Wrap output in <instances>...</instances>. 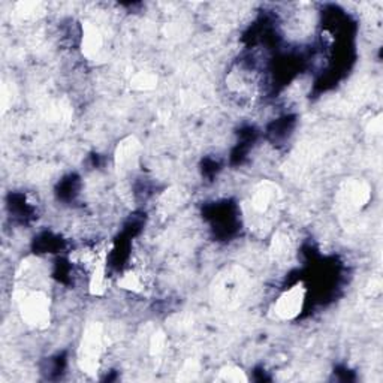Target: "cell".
<instances>
[{"mask_svg": "<svg viewBox=\"0 0 383 383\" xmlns=\"http://www.w3.org/2000/svg\"><path fill=\"white\" fill-rule=\"evenodd\" d=\"M105 352L104 328L99 322L88 323L78 347V364L83 373L96 374Z\"/></svg>", "mask_w": 383, "mask_h": 383, "instance_id": "obj_1", "label": "cell"}, {"mask_svg": "<svg viewBox=\"0 0 383 383\" xmlns=\"http://www.w3.org/2000/svg\"><path fill=\"white\" fill-rule=\"evenodd\" d=\"M19 312L27 327L46 330L51 322V300L43 290L27 292L19 300Z\"/></svg>", "mask_w": 383, "mask_h": 383, "instance_id": "obj_2", "label": "cell"}, {"mask_svg": "<svg viewBox=\"0 0 383 383\" xmlns=\"http://www.w3.org/2000/svg\"><path fill=\"white\" fill-rule=\"evenodd\" d=\"M305 303V288L303 283L289 288L274 303V313L282 320H293L300 316Z\"/></svg>", "mask_w": 383, "mask_h": 383, "instance_id": "obj_3", "label": "cell"}, {"mask_svg": "<svg viewBox=\"0 0 383 383\" xmlns=\"http://www.w3.org/2000/svg\"><path fill=\"white\" fill-rule=\"evenodd\" d=\"M140 150H141V145L137 141V138L129 137L123 140L115 149V154H114L115 169L120 174L135 169L140 160Z\"/></svg>", "mask_w": 383, "mask_h": 383, "instance_id": "obj_4", "label": "cell"}, {"mask_svg": "<svg viewBox=\"0 0 383 383\" xmlns=\"http://www.w3.org/2000/svg\"><path fill=\"white\" fill-rule=\"evenodd\" d=\"M104 50V35L99 31V27L93 23H83L81 28V51L83 56L88 61H95L96 57Z\"/></svg>", "mask_w": 383, "mask_h": 383, "instance_id": "obj_5", "label": "cell"}, {"mask_svg": "<svg viewBox=\"0 0 383 383\" xmlns=\"http://www.w3.org/2000/svg\"><path fill=\"white\" fill-rule=\"evenodd\" d=\"M107 261L108 248H102V252L90 271V276H88V292L93 297H100L107 292Z\"/></svg>", "mask_w": 383, "mask_h": 383, "instance_id": "obj_6", "label": "cell"}, {"mask_svg": "<svg viewBox=\"0 0 383 383\" xmlns=\"http://www.w3.org/2000/svg\"><path fill=\"white\" fill-rule=\"evenodd\" d=\"M276 199V187L271 183H261L255 187L252 196H250V205H252L253 211L265 214L271 210Z\"/></svg>", "mask_w": 383, "mask_h": 383, "instance_id": "obj_7", "label": "cell"}, {"mask_svg": "<svg viewBox=\"0 0 383 383\" xmlns=\"http://www.w3.org/2000/svg\"><path fill=\"white\" fill-rule=\"evenodd\" d=\"M119 288L132 293H141L145 289L144 274L140 270H129L119 278Z\"/></svg>", "mask_w": 383, "mask_h": 383, "instance_id": "obj_8", "label": "cell"}, {"mask_svg": "<svg viewBox=\"0 0 383 383\" xmlns=\"http://www.w3.org/2000/svg\"><path fill=\"white\" fill-rule=\"evenodd\" d=\"M345 196V204L349 207H361L367 201L370 194H368V187L361 183H352L346 187L343 192Z\"/></svg>", "mask_w": 383, "mask_h": 383, "instance_id": "obj_9", "label": "cell"}, {"mask_svg": "<svg viewBox=\"0 0 383 383\" xmlns=\"http://www.w3.org/2000/svg\"><path fill=\"white\" fill-rule=\"evenodd\" d=\"M292 250V240L289 235L283 231H278L274 234L271 240V255L274 259H286L290 255Z\"/></svg>", "mask_w": 383, "mask_h": 383, "instance_id": "obj_10", "label": "cell"}, {"mask_svg": "<svg viewBox=\"0 0 383 383\" xmlns=\"http://www.w3.org/2000/svg\"><path fill=\"white\" fill-rule=\"evenodd\" d=\"M130 85H132V88H135V90H141V92L153 90V88L157 85V77L153 75V73H149V72H138L137 75L132 78Z\"/></svg>", "mask_w": 383, "mask_h": 383, "instance_id": "obj_11", "label": "cell"}, {"mask_svg": "<svg viewBox=\"0 0 383 383\" xmlns=\"http://www.w3.org/2000/svg\"><path fill=\"white\" fill-rule=\"evenodd\" d=\"M219 379L224 382H232V383H241V382H247L248 377L246 376V373L238 367H225L222 370L219 372Z\"/></svg>", "mask_w": 383, "mask_h": 383, "instance_id": "obj_12", "label": "cell"}, {"mask_svg": "<svg viewBox=\"0 0 383 383\" xmlns=\"http://www.w3.org/2000/svg\"><path fill=\"white\" fill-rule=\"evenodd\" d=\"M168 345V338L167 334L164 331H156L152 337H150V345H149V350L153 357H159L160 353H164Z\"/></svg>", "mask_w": 383, "mask_h": 383, "instance_id": "obj_13", "label": "cell"}]
</instances>
